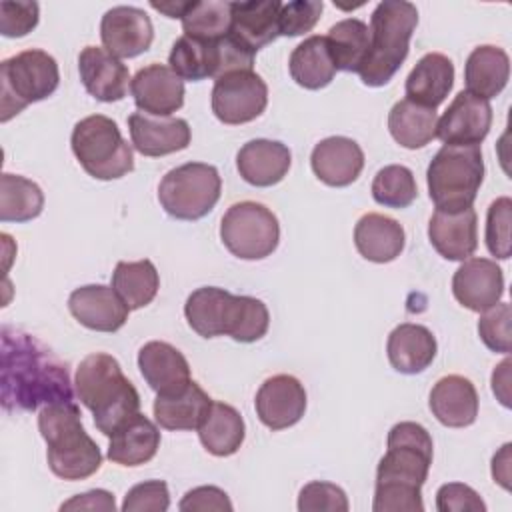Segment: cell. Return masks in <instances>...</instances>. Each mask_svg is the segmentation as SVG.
<instances>
[{
	"instance_id": "obj_51",
	"label": "cell",
	"mask_w": 512,
	"mask_h": 512,
	"mask_svg": "<svg viewBox=\"0 0 512 512\" xmlns=\"http://www.w3.org/2000/svg\"><path fill=\"white\" fill-rule=\"evenodd\" d=\"M492 390L498 400L508 408L510 406V358H504L492 372Z\"/></svg>"
},
{
	"instance_id": "obj_43",
	"label": "cell",
	"mask_w": 512,
	"mask_h": 512,
	"mask_svg": "<svg viewBox=\"0 0 512 512\" xmlns=\"http://www.w3.org/2000/svg\"><path fill=\"white\" fill-rule=\"evenodd\" d=\"M510 220L512 200L508 196L496 198L486 216V246L490 254L500 260L510 258Z\"/></svg>"
},
{
	"instance_id": "obj_7",
	"label": "cell",
	"mask_w": 512,
	"mask_h": 512,
	"mask_svg": "<svg viewBox=\"0 0 512 512\" xmlns=\"http://www.w3.org/2000/svg\"><path fill=\"white\" fill-rule=\"evenodd\" d=\"M70 144L80 166L96 180H116L134 170L130 144L120 134L118 124L104 114L76 122Z\"/></svg>"
},
{
	"instance_id": "obj_3",
	"label": "cell",
	"mask_w": 512,
	"mask_h": 512,
	"mask_svg": "<svg viewBox=\"0 0 512 512\" xmlns=\"http://www.w3.org/2000/svg\"><path fill=\"white\" fill-rule=\"evenodd\" d=\"M74 384L96 428L108 438L140 412L138 390L124 376L120 362L106 352L88 354L76 370Z\"/></svg>"
},
{
	"instance_id": "obj_20",
	"label": "cell",
	"mask_w": 512,
	"mask_h": 512,
	"mask_svg": "<svg viewBox=\"0 0 512 512\" xmlns=\"http://www.w3.org/2000/svg\"><path fill=\"white\" fill-rule=\"evenodd\" d=\"M128 128L134 148L142 156L158 158L188 148L192 132L184 118L152 116L134 112L128 116Z\"/></svg>"
},
{
	"instance_id": "obj_25",
	"label": "cell",
	"mask_w": 512,
	"mask_h": 512,
	"mask_svg": "<svg viewBox=\"0 0 512 512\" xmlns=\"http://www.w3.org/2000/svg\"><path fill=\"white\" fill-rule=\"evenodd\" d=\"M428 406L440 424L464 428L478 416V392L468 378L448 374L432 386Z\"/></svg>"
},
{
	"instance_id": "obj_44",
	"label": "cell",
	"mask_w": 512,
	"mask_h": 512,
	"mask_svg": "<svg viewBox=\"0 0 512 512\" xmlns=\"http://www.w3.org/2000/svg\"><path fill=\"white\" fill-rule=\"evenodd\" d=\"M348 508L346 492L332 482H308L298 496L300 512H348Z\"/></svg>"
},
{
	"instance_id": "obj_22",
	"label": "cell",
	"mask_w": 512,
	"mask_h": 512,
	"mask_svg": "<svg viewBox=\"0 0 512 512\" xmlns=\"http://www.w3.org/2000/svg\"><path fill=\"white\" fill-rule=\"evenodd\" d=\"M310 166L320 182L344 188L360 176L364 168V152L352 138L330 136L314 146Z\"/></svg>"
},
{
	"instance_id": "obj_33",
	"label": "cell",
	"mask_w": 512,
	"mask_h": 512,
	"mask_svg": "<svg viewBox=\"0 0 512 512\" xmlns=\"http://www.w3.org/2000/svg\"><path fill=\"white\" fill-rule=\"evenodd\" d=\"M244 436L246 426L240 412L226 402L212 400L204 420L198 426V438L202 446L212 456H232L240 450Z\"/></svg>"
},
{
	"instance_id": "obj_47",
	"label": "cell",
	"mask_w": 512,
	"mask_h": 512,
	"mask_svg": "<svg viewBox=\"0 0 512 512\" xmlns=\"http://www.w3.org/2000/svg\"><path fill=\"white\" fill-rule=\"evenodd\" d=\"M170 506V494L164 480H146L132 486L122 502L124 512H164Z\"/></svg>"
},
{
	"instance_id": "obj_29",
	"label": "cell",
	"mask_w": 512,
	"mask_h": 512,
	"mask_svg": "<svg viewBox=\"0 0 512 512\" xmlns=\"http://www.w3.org/2000/svg\"><path fill=\"white\" fill-rule=\"evenodd\" d=\"M210 404L212 398L198 382L190 380L174 392L156 394L154 418L166 430H198Z\"/></svg>"
},
{
	"instance_id": "obj_13",
	"label": "cell",
	"mask_w": 512,
	"mask_h": 512,
	"mask_svg": "<svg viewBox=\"0 0 512 512\" xmlns=\"http://www.w3.org/2000/svg\"><path fill=\"white\" fill-rule=\"evenodd\" d=\"M492 106L466 90L458 92L436 124V136L444 144L478 146L490 132Z\"/></svg>"
},
{
	"instance_id": "obj_45",
	"label": "cell",
	"mask_w": 512,
	"mask_h": 512,
	"mask_svg": "<svg viewBox=\"0 0 512 512\" xmlns=\"http://www.w3.org/2000/svg\"><path fill=\"white\" fill-rule=\"evenodd\" d=\"M324 4L320 0H292L282 4L278 16L280 36H300L310 32L320 20Z\"/></svg>"
},
{
	"instance_id": "obj_19",
	"label": "cell",
	"mask_w": 512,
	"mask_h": 512,
	"mask_svg": "<svg viewBox=\"0 0 512 512\" xmlns=\"http://www.w3.org/2000/svg\"><path fill=\"white\" fill-rule=\"evenodd\" d=\"M70 314L86 328L96 332H116L126 320L130 308L112 286L86 284L72 290L68 298Z\"/></svg>"
},
{
	"instance_id": "obj_18",
	"label": "cell",
	"mask_w": 512,
	"mask_h": 512,
	"mask_svg": "<svg viewBox=\"0 0 512 512\" xmlns=\"http://www.w3.org/2000/svg\"><path fill=\"white\" fill-rule=\"evenodd\" d=\"M428 238L434 250L446 260L464 262L478 248L476 210H434L428 222Z\"/></svg>"
},
{
	"instance_id": "obj_28",
	"label": "cell",
	"mask_w": 512,
	"mask_h": 512,
	"mask_svg": "<svg viewBox=\"0 0 512 512\" xmlns=\"http://www.w3.org/2000/svg\"><path fill=\"white\" fill-rule=\"evenodd\" d=\"M386 352L396 372L418 374L432 364L438 352V344L426 326L404 322L390 332Z\"/></svg>"
},
{
	"instance_id": "obj_5",
	"label": "cell",
	"mask_w": 512,
	"mask_h": 512,
	"mask_svg": "<svg viewBox=\"0 0 512 512\" xmlns=\"http://www.w3.org/2000/svg\"><path fill=\"white\" fill-rule=\"evenodd\" d=\"M418 24V10L406 0H384L370 16V50L360 80L378 88L392 80L410 50V38Z\"/></svg>"
},
{
	"instance_id": "obj_14",
	"label": "cell",
	"mask_w": 512,
	"mask_h": 512,
	"mask_svg": "<svg viewBox=\"0 0 512 512\" xmlns=\"http://www.w3.org/2000/svg\"><path fill=\"white\" fill-rule=\"evenodd\" d=\"M104 48L116 58H134L146 52L154 40L150 16L136 6H114L100 22Z\"/></svg>"
},
{
	"instance_id": "obj_16",
	"label": "cell",
	"mask_w": 512,
	"mask_h": 512,
	"mask_svg": "<svg viewBox=\"0 0 512 512\" xmlns=\"http://www.w3.org/2000/svg\"><path fill=\"white\" fill-rule=\"evenodd\" d=\"M130 90L136 108L152 116H170L184 106V80L166 64L154 62L140 68Z\"/></svg>"
},
{
	"instance_id": "obj_21",
	"label": "cell",
	"mask_w": 512,
	"mask_h": 512,
	"mask_svg": "<svg viewBox=\"0 0 512 512\" xmlns=\"http://www.w3.org/2000/svg\"><path fill=\"white\" fill-rule=\"evenodd\" d=\"M80 80L90 96L100 102H118L130 86L128 66L100 46H86L78 56Z\"/></svg>"
},
{
	"instance_id": "obj_27",
	"label": "cell",
	"mask_w": 512,
	"mask_h": 512,
	"mask_svg": "<svg viewBox=\"0 0 512 512\" xmlns=\"http://www.w3.org/2000/svg\"><path fill=\"white\" fill-rule=\"evenodd\" d=\"M354 244L362 258L384 264L400 256L406 244V234L398 220L368 212L354 226Z\"/></svg>"
},
{
	"instance_id": "obj_4",
	"label": "cell",
	"mask_w": 512,
	"mask_h": 512,
	"mask_svg": "<svg viewBox=\"0 0 512 512\" xmlns=\"http://www.w3.org/2000/svg\"><path fill=\"white\" fill-rule=\"evenodd\" d=\"M38 430L48 446V466L58 478L84 480L100 470V448L84 430L80 408L72 400L44 406Z\"/></svg>"
},
{
	"instance_id": "obj_36",
	"label": "cell",
	"mask_w": 512,
	"mask_h": 512,
	"mask_svg": "<svg viewBox=\"0 0 512 512\" xmlns=\"http://www.w3.org/2000/svg\"><path fill=\"white\" fill-rule=\"evenodd\" d=\"M438 114L434 108L420 106L408 98L396 102L388 112V130L392 138L408 148L416 150L436 138Z\"/></svg>"
},
{
	"instance_id": "obj_52",
	"label": "cell",
	"mask_w": 512,
	"mask_h": 512,
	"mask_svg": "<svg viewBox=\"0 0 512 512\" xmlns=\"http://www.w3.org/2000/svg\"><path fill=\"white\" fill-rule=\"evenodd\" d=\"M510 444H504L498 454L492 458V476L494 482H498L502 488H510Z\"/></svg>"
},
{
	"instance_id": "obj_6",
	"label": "cell",
	"mask_w": 512,
	"mask_h": 512,
	"mask_svg": "<svg viewBox=\"0 0 512 512\" xmlns=\"http://www.w3.org/2000/svg\"><path fill=\"white\" fill-rule=\"evenodd\" d=\"M484 180L480 146L444 144L428 164L426 182L438 210L470 208Z\"/></svg>"
},
{
	"instance_id": "obj_48",
	"label": "cell",
	"mask_w": 512,
	"mask_h": 512,
	"mask_svg": "<svg viewBox=\"0 0 512 512\" xmlns=\"http://www.w3.org/2000/svg\"><path fill=\"white\" fill-rule=\"evenodd\" d=\"M436 508L440 512H486L480 494L462 482L442 484L436 492Z\"/></svg>"
},
{
	"instance_id": "obj_26",
	"label": "cell",
	"mask_w": 512,
	"mask_h": 512,
	"mask_svg": "<svg viewBox=\"0 0 512 512\" xmlns=\"http://www.w3.org/2000/svg\"><path fill=\"white\" fill-rule=\"evenodd\" d=\"M138 368L146 384L156 394H168L186 386L190 378V366L184 354L168 342H146L138 352Z\"/></svg>"
},
{
	"instance_id": "obj_8",
	"label": "cell",
	"mask_w": 512,
	"mask_h": 512,
	"mask_svg": "<svg viewBox=\"0 0 512 512\" xmlns=\"http://www.w3.org/2000/svg\"><path fill=\"white\" fill-rule=\"evenodd\" d=\"M60 70L56 60L38 48L18 52L0 62L2 122L22 112L28 104L40 102L56 92Z\"/></svg>"
},
{
	"instance_id": "obj_17",
	"label": "cell",
	"mask_w": 512,
	"mask_h": 512,
	"mask_svg": "<svg viewBox=\"0 0 512 512\" xmlns=\"http://www.w3.org/2000/svg\"><path fill=\"white\" fill-rule=\"evenodd\" d=\"M454 298L472 312H484L504 294L502 268L488 258H466L452 278Z\"/></svg>"
},
{
	"instance_id": "obj_30",
	"label": "cell",
	"mask_w": 512,
	"mask_h": 512,
	"mask_svg": "<svg viewBox=\"0 0 512 512\" xmlns=\"http://www.w3.org/2000/svg\"><path fill=\"white\" fill-rule=\"evenodd\" d=\"M454 84V64L440 52L424 54L406 78V98L434 108L444 102Z\"/></svg>"
},
{
	"instance_id": "obj_11",
	"label": "cell",
	"mask_w": 512,
	"mask_h": 512,
	"mask_svg": "<svg viewBox=\"0 0 512 512\" xmlns=\"http://www.w3.org/2000/svg\"><path fill=\"white\" fill-rule=\"evenodd\" d=\"M246 310L248 296H236L218 286L196 288L184 304L188 326L202 338L226 334L236 340L244 326Z\"/></svg>"
},
{
	"instance_id": "obj_23",
	"label": "cell",
	"mask_w": 512,
	"mask_h": 512,
	"mask_svg": "<svg viewBox=\"0 0 512 512\" xmlns=\"http://www.w3.org/2000/svg\"><path fill=\"white\" fill-rule=\"evenodd\" d=\"M232 22L230 36L242 44L246 50L256 54L260 48L274 42L278 32V16L282 2L280 0H244L230 2Z\"/></svg>"
},
{
	"instance_id": "obj_2",
	"label": "cell",
	"mask_w": 512,
	"mask_h": 512,
	"mask_svg": "<svg viewBox=\"0 0 512 512\" xmlns=\"http://www.w3.org/2000/svg\"><path fill=\"white\" fill-rule=\"evenodd\" d=\"M432 436L418 422L390 428L376 468L374 512H422V486L432 464Z\"/></svg>"
},
{
	"instance_id": "obj_1",
	"label": "cell",
	"mask_w": 512,
	"mask_h": 512,
	"mask_svg": "<svg viewBox=\"0 0 512 512\" xmlns=\"http://www.w3.org/2000/svg\"><path fill=\"white\" fill-rule=\"evenodd\" d=\"M0 344V398L6 412L74 400L66 364L38 338L2 326Z\"/></svg>"
},
{
	"instance_id": "obj_38",
	"label": "cell",
	"mask_w": 512,
	"mask_h": 512,
	"mask_svg": "<svg viewBox=\"0 0 512 512\" xmlns=\"http://www.w3.org/2000/svg\"><path fill=\"white\" fill-rule=\"evenodd\" d=\"M112 288L130 310L148 306L160 288V276L150 260L118 262L112 272Z\"/></svg>"
},
{
	"instance_id": "obj_9",
	"label": "cell",
	"mask_w": 512,
	"mask_h": 512,
	"mask_svg": "<svg viewBox=\"0 0 512 512\" xmlns=\"http://www.w3.org/2000/svg\"><path fill=\"white\" fill-rule=\"evenodd\" d=\"M222 180L212 164L186 162L168 170L158 184V200L176 220H200L218 202Z\"/></svg>"
},
{
	"instance_id": "obj_46",
	"label": "cell",
	"mask_w": 512,
	"mask_h": 512,
	"mask_svg": "<svg viewBox=\"0 0 512 512\" xmlns=\"http://www.w3.org/2000/svg\"><path fill=\"white\" fill-rule=\"evenodd\" d=\"M40 18L36 2H0V32L6 38H20L32 32Z\"/></svg>"
},
{
	"instance_id": "obj_49",
	"label": "cell",
	"mask_w": 512,
	"mask_h": 512,
	"mask_svg": "<svg viewBox=\"0 0 512 512\" xmlns=\"http://www.w3.org/2000/svg\"><path fill=\"white\" fill-rule=\"evenodd\" d=\"M178 508L182 512L192 510H232V502L224 490L218 486H198L188 490L180 500Z\"/></svg>"
},
{
	"instance_id": "obj_15",
	"label": "cell",
	"mask_w": 512,
	"mask_h": 512,
	"mask_svg": "<svg viewBox=\"0 0 512 512\" xmlns=\"http://www.w3.org/2000/svg\"><path fill=\"white\" fill-rule=\"evenodd\" d=\"M256 414L270 430L294 426L306 412V390L290 374H276L262 382L256 392Z\"/></svg>"
},
{
	"instance_id": "obj_42",
	"label": "cell",
	"mask_w": 512,
	"mask_h": 512,
	"mask_svg": "<svg viewBox=\"0 0 512 512\" xmlns=\"http://www.w3.org/2000/svg\"><path fill=\"white\" fill-rule=\"evenodd\" d=\"M510 304L498 302L492 308L484 310L478 320V334L480 340L490 348L492 352L508 354L512 348V336H510Z\"/></svg>"
},
{
	"instance_id": "obj_53",
	"label": "cell",
	"mask_w": 512,
	"mask_h": 512,
	"mask_svg": "<svg viewBox=\"0 0 512 512\" xmlns=\"http://www.w3.org/2000/svg\"><path fill=\"white\" fill-rule=\"evenodd\" d=\"M190 0H170V2H152L150 6L162 14H166L168 18H182L184 12L188 10Z\"/></svg>"
},
{
	"instance_id": "obj_35",
	"label": "cell",
	"mask_w": 512,
	"mask_h": 512,
	"mask_svg": "<svg viewBox=\"0 0 512 512\" xmlns=\"http://www.w3.org/2000/svg\"><path fill=\"white\" fill-rule=\"evenodd\" d=\"M292 80L306 90H320L328 86L336 74L326 36H308L300 42L288 60Z\"/></svg>"
},
{
	"instance_id": "obj_41",
	"label": "cell",
	"mask_w": 512,
	"mask_h": 512,
	"mask_svg": "<svg viewBox=\"0 0 512 512\" xmlns=\"http://www.w3.org/2000/svg\"><path fill=\"white\" fill-rule=\"evenodd\" d=\"M418 196V186L410 168L390 164L376 172L372 180V198L386 208H406Z\"/></svg>"
},
{
	"instance_id": "obj_50",
	"label": "cell",
	"mask_w": 512,
	"mask_h": 512,
	"mask_svg": "<svg viewBox=\"0 0 512 512\" xmlns=\"http://www.w3.org/2000/svg\"><path fill=\"white\" fill-rule=\"evenodd\" d=\"M114 496L106 490H90L84 494H76L68 502L60 506V510H114Z\"/></svg>"
},
{
	"instance_id": "obj_34",
	"label": "cell",
	"mask_w": 512,
	"mask_h": 512,
	"mask_svg": "<svg viewBox=\"0 0 512 512\" xmlns=\"http://www.w3.org/2000/svg\"><path fill=\"white\" fill-rule=\"evenodd\" d=\"M170 68L190 82L220 76V40H202L182 34L168 56Z\"/></svg>"
},
{
	"instance_id": "obj_40",
	"label": "cell",
	"mask_w": 512,
	"mask_h": 512,
	"mask_svg": "<svg viewBox=\"0 0 512 512\" xmlns=\"http://www.w3.org/2000/svg\"><path fill=\"white\" fill-rule=\"evenodd\" d=\"M180 20L186 36L220 40L230 32L232 8L226 0H190Z\"/></svg>"
},
{
	"instance_id": "obj_24",
	"label": "cell",
	"mask_w": 512,
	"mask_h": 512,
	"mask_svg": "<svg viewBox=\"0 0 512 512\" xmlns=\"http://www.w3.org/2000/svg\"><path fill=\"white\" fill-rule=\"evenodd\" d=\"M292 154L286 144L278 140L256 138L246 142L236 154V168L240 176L258 188L278 184L290 170Z\"/></svg>"
},
{
	"instance_id": "obj_32",
	"label": "cell",
	"mask_w": 512,
	"mask_h": 512,
	"mask_svg": "<svg viewBox=\"0 0 512 512\" xmlns=\"http://www.w3.org/2000/svg\"><path fill=\"white\" fill-rule=\"evenodd\" d=\"M510 78V58L506 50L492 44L476 46L464 66L466 92L490 100L498 96Z\"/></svg>"
},
{
	"instance_id": "obj_39",
	"label": "cell",
	"mask_w": 512,
	"mask_h": 512,
	"mask_svg": "<svg viewBox=\"0 0 512 512\" xmlns=\"http://www.w3.org/2000/svg\"><path fill=\"white\" fill-rule=\"evenodd\" d=\"M44 194L40 186L24 176L4 172L0 176V220L28 222L40 216Z\"/></svg>"
},
{
	"instance_id": "obj_31",
	"label": "cell",
	"mask_w": 512,
	"mask_h": 512,
	"mask_svg": "<svg viewBox=\"0 0 512 512\" xmlns=\"http://www.w3.org/2000/svg\"><path fill=\"white\" fill-rule=\"evenodd\" d=\"M160 448V430L144 414L132 416L112 436L108 460L120 466H140L150 462Z\"/></svg>"
},
{
	"instance_id": "obj_37",
	"label": "cell",
	"mask_w": 512,
	"mask_h": 512,
	"mask_svg": "<svg viewBox=\"0 0 512 512\" xmlns=\"http://www.w3.org/2000/svg\"><path fill=\"white\" fill-rule=\"evenodd\" d=\"M326 42L336 64V70L358 74L370 50L368 24L358 18H344L330 26Z\"/></svg>"
},
{
	"instance_id": "obj_12",
	"label": "cell",
	"mask_w": 512,
	"mask_h": 512,
	"mask_svg": "<svg viewBox=\"0 0 512 512\" xmlns=\"http://www.w3.org/2000/svg\"><path fill=\"white\" fill-rule=\"evenodd\" d=\"M212 112L230 126L256 120L268 104V86L254 70H236L214 80Z\"/></svg>"
},
{
	"instance_id": "obj_10",
	"label": "cell",
	"mask_w": 512,
	"mask_h": 512,
	"mask_svg": "<svg viewBox=\"0 0 512 512\" xmlns=\"http://www.w3.org/2000/svg\"><path fill=\"white\" fill-rule=\"evenodd\" d=\"M220 238L230 254L242 260H262L276 250L280 224L270 208L244 200L232 204L222 216Z\"/></svg>"
}]
</instances>
